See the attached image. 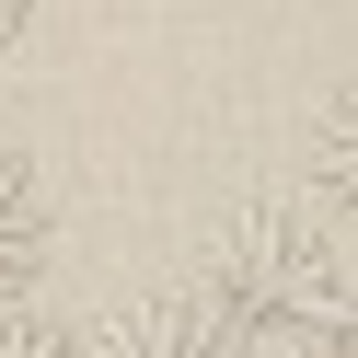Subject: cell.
I'll use <instances>...</instances> for the list:
<instances>
[{
    "mask_svg": "<svg viewBox=\"0 0 358 358\" xmlns=\"http://www.w3.org/2000/svg\"><path fill=\"white\" fill-rule=\"evenodd\" d=\"M208 312L255 358H347V220H324V208L231 220L208 266Z\"/></svg>",
    "mask_w": 358,
    "mask_h": 358,
    "instance_id": "cell-1",
    "label": "cell"
},
{
    "mask_svg": "<svg viewBox=\"0 0 358 358\" xmlns=\"http://www.w3.org/2000/svg\"><path fill=\"white\" fill-rule=\"evenodd\" d=\"M70 358H255L208 301H127L93 335H70Z\"/></svg>",
    "mask_w": 358,
    "mask_h": 358,
    "instance_id": "cell-2",
    "label": "cell"
},
{
    "mask_svg": "<svg viewBox=\"0 0 358 358\" xmlns=\"http://www.w3.org/2000/svg\"><path fill=\"white\" fill-rule=\"evenodd\" d=\"M47 185H35L24 150H0V301H35V278H47Z\"/></svg>",
    "mask_w": 358,
    "mask_h": 358,
    "instance_id": "cell-3",
    "label": "cell"
},
{
    "mask_svg": "<svg viewBox=\"0 0 358 358\" xmlns=\"http://www.w3.org/2000/svg\"><path fill=\"white\" fill-rule=\"evenodd\" d=\"M0 358H70V335H58L35 301H0Z\"/></svg>",
    "mask_w": 358,
    "mask_h": 358,
    "instance_id": "cell-4",
    "label": "cell"
},
{
    "mask_svg": "<svg viewBox=\"0 0 358 358\" xmlns=\"http://www.w3.org/2000/svg\"><path fill=\"white\" fill-rule=\"evenodd\" d=\"M24 12H35V0H0V35H12V24H24Z\"/></svg>",
    "mask_w": 358,
    "mask_h": 358,
    "instance_id": "cell-5",
    "label": "cell"
}]
</instances>
